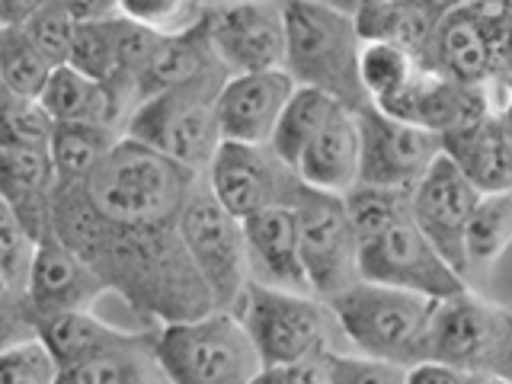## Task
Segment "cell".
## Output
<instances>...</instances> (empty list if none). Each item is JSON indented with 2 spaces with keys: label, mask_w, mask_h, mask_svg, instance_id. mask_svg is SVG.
I'll return each mask as SVG.
<instances>
[{
  "label": "cell",
  "mask_w": 512,
  "mask_h": 384,
  "mask_svg": "<svg viewBox=\"0 0 512 384\" xmlns=\"http://www.w3.org/2000/svg\"><path fill=\"white\" fill-rule=\"evenodd\" d=\"M205 4H186V0H119V13L125 20L141 23L160 36L183 32L202 20Z\"/></svg>",
  "instance_id": "74e56055"
},
{
  "label": "cell",
  "mask_w": 512,
  "mask_h": 384,
  "mask_svg": "<svg viewBox=\"0 0 512 384\" xmlns=\"http://www.w3.org/2000/svg\"><path fill=\"white\" fill-rule=\"evenodd\" d=\"M68 10L74 16V23H93V20H109V16L119 13V4L112 0H68Z\"/></svg>",
  "instance_id": "b9f144b4"
},
{
  "label": "cell",
  "mask_w": 512,
  "mask_h": 384,
  "mask_svg": "<svg viewBox=\"0 0 512 384\" xmlns=\"http://www.w3.org/2000/svg\"><path fill=\"white\" fill-rule=\"evenodd\" d=\"M135 330H119L100 320L93 311H74V314H52L36 320V336L52 352L58 368H71L103 349L125 343Z\"/></svg>",
  "instance_id": "484cf974"
},
{
  "label": "cell",
  "mask_w": 512,
  "mask_h": 384,
  "mask_svg": "<svg viewBox=\"0 0 512 384\" xmlns=\"http://www.w3.org/2000/svg\"><path fill=\"white\" fill-rule=\"evenodd\" d=\"M282 372H285V384H327L324 356H314V359L298 362L292 368H282Z\"/></svg>",
  "instance_id": "7bdbcfd3"
},
{
  "label": "cell",
  "mask_w": 512,
  "mask_h": 384,
  "mask_svg": "<svg viewBox=\"0 0 512 384\" xmlns=\"http://www.w3.org/2000/svg\"><path fill=\"white\" fill-rule=\"evenodd\" d=\"M16 100V96L7 90V84H4V77H0V109H4V106H10Z\"/></svg>",
  "instance_id": "f6af8a7d"
},
{
  "label": "cell",
  "mask_w": 512,
  "mask_h": 384,
  "mask_svg": "<svg viewBox=\"0 0 512 384\" xmlns=\"http://www.w3.org/2000/svg\"><path fill=\"white\" fill-rule=\"evenodd\" d=\"M298 240H301V263L308 272L311 295L330 301L343 295L346 288L362 282L359 276V237L352 231L343 196L317 192L311 186H298L295 199Z\"/></svg>",
  "instance_id": "30bf717a"
},
{
  "label": "cell",
  "mask_w": 512,
  "mask_h": 384,
  "mask_svg": "<svg viewBox=\"0 0 512 384\" xmlns=\"http://www.w3.org/2000/svg\"><path fill=\"white\" fill-rule=\"evenodd\" d=\"M55 122L39 100H13L0 109V148H39L48 151Z\"/></svg>",
  "instance_id": "d590c367"
},
{
  "label": "cell",
  "mask_w": 512,
  "mask_h": 384,
  "mask_svg": "<svg viewBox=\"0 0 512 384\" xmlns=\"http://www.w3.org/2000/svg\"><path fill=\"white\" fill-rule=\"evenodd\" d=\"M61 368L39 336L0 356V384H58Z\"/></svg>",
  "instance_id": "f35d334b"
},
{
  "label": "cell",
  "mask_w": 512,
  "mask_h": 384,
  "mask_svg": "<svg viewBox=\"0 0 512 384\" xmlns=\"http://www.w3.org/2000/svg\"><path fill=\"white\" fill-rule=\"evenodd\" d=\"M512 352V308L474 295L471 288L436 304L429 362L471 378H500Z\"/></svg>",
  "instance_id": "9c48e42d"
},
{
  "label": "cell",
  "mask_w": 512,
  "mask_h": 384,
  "mask_svg": "<svg viewBox=\"0 0 512 384\" xmlns=\"http://www.w3.org/2000/svg\"><path fill=\"white\" fill-rule=\"evenodd\" d=\"M474 384H509L503 378H474Z\"/></svg>",
  "instance_id": "7dc6e473"
},
{
  "label": "cell",
  "mask_w": 512,
  "mask_h": 384,
  "mask_svg": "<svg viewBox=\"0 0 512 384\" xmlns=\"http://www.w3.org/2000/svg\"><path fill=\"white\" fill-rule=\"evenodd\" d=\"M183 247L192 266L202 276L215 311H231L244 298L250 285V260H247V234L244 221L234 218L212 192L205 180L192 192L180 221H176Z\"/></svg>",
  "instance_id": "ba28073f"
},
{
  "label": "cell",
  "mask_w": 512,
  "mask_h": 384,
  "mask_svg": "<svg viewBox=\"0 0 512 384\" xmlns=\"http://www.w3.org/2000/svg\"><path fill=\"white\" fill-rule=\"evenodd\" d=\"M407 384H474V378L458 372V368H448L442 362H423V365L410 368Z\"/></svg>",
  "instance_id": "60d3db41"
},
{
  "label": "cell",
  "mask_w": 512,
  "mask_h": 384,
  "mask_svg": "<svg viewBox=\"0 0 512 384\" xmlns=\"http://www.w3.org/2000/svg\"><path fill=\"white\" fill-rule=\"evenodd\" d=\"M36 336V317L20 295H0V356Z\"/></svg>",
  "instance_id": "ab89813d"
},
{
  "label": "cell",
  "mask_w": 512,
  "mask_h": 384,
  "mask_svg": "<svg viewBox=\"0 0 512 384\" xmlns=\"http://www.w3.org/2000/svg\"><path fill=\"white\" fill-rule=\"evenodd\" d=\"M346 215L352 221V231L359 237V247L375 240L388 228H394L397 221L410 218V192L400 189H381V186H352L346 196Z\"/></svg>",
  "instance_id": "1f68e13d"
},
{
  "label": "cell",
  "mask_w": 512,
  "mask_h": 384,
  "mask_svg": "<svg viewBox=\"0 0 512 384\" xmlns=\"http://www.w3.org/2000/svg\"><path fill=\"white\" fill-rule=\"evenodd\" d=\"M58 384H170L154 356V330H135L125 343L61 368Z\"/></svg>",
  "instance_id": "cb8c5ba5"
},
{
  "label": "cell",
  "mask_w": 512,
  "mask_h": 384,
  "mask_svg": "<svg viewBox=\"0 0 512 384\" xmlns=\"http://www.w3.org/2000/svg\"><path fill=\"white\" fill-rule=\"evenodd\" d=\"M122 132L90 122H55L48 157H52L58 186H84L90 170L109 154Z\"/></svg>",
  "instance_id": "4316f807"
},
{
  "label": "cell",
  "mask_w": 512,
  "mask_h": 384,
  "mask_svg": "<svg viewBox=\"0 0 512 384\" xmlns=\"http://www.w3.org/2000/svg\"><path fill=\"white\" fill-rule=\"evenodd\" d=\"M231 74L212 64L180 87L141 100L122 125V135L205 176L221 148L218 93Z\"/></svg>",
  "instance_id": "277c9868"
},
{
  "label": "cell",
  "mask_w": 512,
  "mask_h": 384,
  "mask_svg": "<svg viewBox=\"0 0 512 384\" xmlns=\"http://www.w3.org/2000/svg\"><path fill=\"white\" fill-rule=\"evenodd\" d=\"M0 295H7V292H4V285H0Z\"/></svg>",
  "instance_id": "c3c4849f"
},
{
  "label": "cell",
  "mask_w": 512,
  "mask_h": 384,
  "mask_svg": "<svg viewBox=\"0 0 512 384\" xmlns=\"http://www.w3.org/2000/svg\"><path fill=\"white\" fill-rule=\"evenodd\" d=\"M500 378L512 384V352H509V362H506V368H503V375H500Z\"/></svg>",
  "instance_id": "bcb514c9"
},
{
  "label": "cell",
  "mask_w": 512,
  "mask_h": 384,
  "mask_svg": "<svg viewBox=\"0 0 512 384\" xmlns=\"http://www.w3.org/2000/svg\"><path fill=\"white\" fill-rule=\"evenodd\" d=\"M359 276L362 282L397 288L436 304L468 292V279L429 244L413 218L397 221L394 228L359 247Z\"/></svg>",
  "instance_id": "8fae6325"
},
{
  "label": "cell",
  "mask_w": 512,
  "mask_h": 384,
  "mask_svg": "<svg viewBox=\"0 0 512 384\" xmlns=\"http://www.w3.org/2000/svg\"><path fill=\"white\" fill-rule=\"evenodd\" d=\"M205 32L218 64L231 77L282 71L285 7L266 0L205 4Z\"/></svg>",
  "instance_id": "4fadbf2b"
},
{
  "label": "cell",
  "mask_w": 512,
  "mask_h": 384,
  "mask_svg": "<svg viewBox=\"0 0 512 384\" xmlns=\"http://www.w3.org/2000/svg\"><path fill=\"white\" fill-rule=\"evenodd\" d=\"M423 68L464 87H487L493 61L477 4H448L429 42Z\"/></svg>",
  "instance_id": "d6986e66"
},
{
  "label": "cell",
  "mask_w": 512,
  "mask_h": 384,
  "mask_svg": "<svg viewBox=\"0 0 512 384\" xmlns=\"http://www.w3.org/2000/svg\"><path fill=\"white\" fill-rule=\"evenodd\" d=\"M32 250H36V240L26 234L13 208L0 199V285H4L7 295L23 298Z\"/></svg>",
  "instance_id": "e575fe53"
},
{
  "label": "cell",
  "mask_w": 512,
  "mask_h": 384,
  "mask_svg": "<svg viewBox=\"0 0 512 384\" xmlns=\"http://www.w3.org/2000/svg\"><path fill=\"white\" fill-rule=\"evenodd\" d=\"M336 109H343L333 96L320 93V90H308V87H295L292 100L285 103L276 132L269 138V148L276 154L285 167H298L301 154L308 151V144L317 138V132L330 122V116Z\"/></svg>",
  "instance_id": "83f0119b"
},
{
  "label": "cell",
  "mask_w": 512,
  "mask_h": 384,
  "mask_svg": "<svg viewBox=\"0 0 512 384\" xmlns=\"http://www.w3.org/2000/svg\"><path fill=\"white\" fill-rule=\"evenodd\" d=\"M442 154L448 160H455V167L468 176L480 192L512 189V157L503 141V128L496 112L471 128L445 135Z\"/></svg>",
  "instance_id": "603a6c76"
},
{
  "label": "cell",
  "mask_w": 512,
  "mask_h": 384,
  "mask_svg": "<svg viewBox=\"0 0 512 384\" xmlns=\"http://www.w3.org/2000/svg\"><path fill=\"white\" fill-rule=\"evenodd\" d=\"M116 42H119V13L109 16V20L77 23L68 68L96 80V84H112V77H116Z\"/></svg>",
  "instance_id": "d6a6232c"
},
{
  "label": "cell",
  "mask_w": 512,
  "mask_h": 384,
  "mask_svg": "<svg viewBox=\"0 0 512 384\" xmlns=\"http://www.w3.org/2000/svg\"><path fill=\"white\" fill-rule=\"evenodd\" d=\"M208 192L240 221L276 205H292L301 180L292 167L272 154L269 144L221 141L218 154L205 170Z\"/></svg>",
  "instance_id": "7c38bea8"
},
{
  "label": "cell",
  "mask_w": 512,
  "mask_h": 384,
  "mask_svg": "<svg viewBox=\"0 0 512 384\" xmlns=\"http://www.w3.org/2000/svg\"><path fill=\"white\" fill-rule=\"evenodd\" d=\"M52 71L23 26H0V77L16 100H39Z\"/></svg>",
  "instance_id": "4dcf8cb0"
},
{
  "label": "cell",
  "mask_w": 512,
  "mask_h": 384,
  "mask_svg": "<svg viewBox=\"0 0 512 384\" xmlns=\"http://www.w3.org/2000/svg\"><path fill=\"white\" fill-rule=\"evenodd\" d=\"M52 237L93 266L112 295H122L157 327L183 324L215 311L212 295L176 234V224H112L90 205L84 186H55Z\"/></svg>",
  "instance_id": "6da1fadb"
},
{
  "label": "cell",
  "mask_w": 512,
  "mask_h": 384,
  "mask_svg": "<svg viewBox=\"0 0 512 384\" xmlns=\"http://www.w3.org/2000/svg\"><path fill=\"white\" fill-rule=\"evenodd\" d=\"M480 192L468 176H464L455 160L445 154L436 157V164L410 192V218L420 228L429 244L436 247L461 276H468V260H464V234L468 221L480 202Z\"/></svg>",
  "instance_id": "9a60e30c"
},
{
  "label": "cell",
  "mask_w": 512,
  "mask_h": 384,
  "mask_svg": "<svg viewBox=\"0 0 512 384\" xmlns=\"http://www.w3.org/2000/svg\"><path fill=\"white\" fill-rule=\"evenodd\" d=\"M234 317L244 324L263 368H292L333 349V314L314 295L279 292V288L250 282Z\"/></svg>",
  "instance_id": "52a82bcc"
},
{
  "label": "cell",
  "mask_w": 512,
  "mask_h": 384,
  "mask_svg": "<svg viewBox=\"0 0 512 384\" xmlns=\"http://www.w3.org/2000/svg\"><path fill=\"white\" fill-rule=\"evenodd\" d=\"M74 16L68 10V0H42L32 10V16L23 23V32L29 42L39 48V55L52 64V68H64L71 58L74 45Z\"/></svg>",
  "instance_id": "836d02e7"
},
{
  "label": "cell",
  "mask_w": 512,
  "mask_h": 384,
  "mask_svg": "<svg viewBox=\"0 0 512 384\" xmlns=\"http://www.w3.org/2000/svg\"><path fill=\"white\" fill-rule=\"evenodd\" d=\"M106 292L109 288L96 276V269L64 247L58 237H45L32 250L23 301L36 320L52 314L93 311V304Z\"/></svg>",
  "instance_id": "2e32d148"
},
{
  "label": "cell",
  "mask_w": 512,
  "mask_h": 384,
  "mask_svg": "<svg viewBox=\"0 0 512 384\" xmlns=\"http://www.w3.org/2000/svg\"><path fill=\"white\" fill-rule=\"evenodd\" d=\"M247 384H285V372L282 368H263V372L250 378Z\"/></svg>",
  "instance_id": "ee69618b"
},
{
  "label": "cell",
  "mask_w": 512,
  "mask_h": 384,
  "mask_svg": "<svg viewBox=\"0 0 512 384\" xmlns=\"http://www.w3.org/2000/svg\"><path fill=\"white\" fill-rule=\"evenodd\" d=\"M295 84L285 71L237 74L224 80L218 93L221 141L231 144H269Z\"/></svg>",
  "instance_id": "e0dca14e"
},
{
  "label": "cell",
  "mask_w": 512,
  "mask_h": 384,
  "mask_svg": "<svg viewBox=\"0 0 512 384\" xmlns=\"http://www.w3.org/2000/svg\"><path fill=\"white\" fill-rule=\"evenodd\" d=\"M359 138H362V164L359 183L413 192V186L423 180L426 170L436 164L442 154V138L416 128L407 122H397L384 116L375 106H365L356 112Z\"/></svg>",
  "instance_id": "5bb4252c"
},
{
  "label": "cell",
  "mask_w": 512,
  "mask_h": 384,
  "mask_svg": "<svg viewBox=\"0 0 512 384\" xmlns=\"http://www.w3.org/2000/svg\"><path fill=\"white\" fill-rule=\"evenodd\" d=\"M154 356L170 384H247L263 372L244 324L231 311L154 327Z\"/></svg>",
  "instance_id": "8992f818"
},
{
  "label": "cell",
  "mask_w": 512,
  "mask_h": 384,
  "mask_svg": "<svg viewBox=\"0 0 512 384\" xmlns=\"http://www.w3.org/2000/svg\"><path fill=\"white\" fill-rule=\"evenodd\" d=\"M359 164H362L359 119L356 112L343 106L333 112L330 122L308 144V151L301 154L295 176L317 192L346 196L352 186H359Z\"/></svg>",
  "instance_id": "44dd1931"
},
{
  "label": "cell",
  "mask_w": 512,
  "mask_h": 384,
  "mask_svg": "<svg viewBox=\"0 0 512 384\" xmlns=\"http://www.w3.org/2000/svg\"><path fill=\"white\" fill-rule=\"evenodd\" d=\"M285 61L282 71L295 87L333 96L359 112L368 96L359 80L362 39L352 13L324 0H285Z\"/></svg>",
  "instance_id": "3957f363"
},
{
  "label": "cell",
  "mask_w": 512,
  "mask_h": 384,
  "mask_svg": "<svg viewBox=\"0 0 512 384\" xmlns=\"http://www.w3.org/2000/svg\"><path fill=\"white\" fill-rule=\"evenodd\" d=\"M212 64H218V58L212 52V42H208L205 10H202L199 23H192L183 32H173V36H164V42H160L157 55L151 61V68L144 71V77L138 80L135 106L154 93H164L170 87H180V84H186V80L199 77L205 68H212Z\"/></svg>",
  "instance_id": "d4e9b609"
},
{
  "label": "cell",
  "mask_w": 512,
  "mask_h": 384,
  "mask_svg": "<svg viewBox=\"0 0 512 384\" xmlns=\"http://www.w3.org/2000/svg\"><path fill=\"white\" fill-rule=\"evenodd\" d=\"M39 103L52 116V122H90V125L116 128V132H122L128 112H132L125 96H119L106 84H96V80L77 74L68 64L52 71Z\"/></svg>",
  "instance_id": "7402d4cb"
},
{
  "label": "cell",
  "mask_w": 512,
  "mask_h": 384,
  "mask_svg": "<svg viewBox=\"0 0 512 384\" xmlns=\"http://www.w3.org/2000/svg\"><path fill=\"white\" fill-rule=\"evenodd\" d=\"M327 308L356 356L381 359L400 368L429 362L436 301L372 282H356L343 295L330 298Z\"/></svg>",
  "instance_id": "5b68a950"
},
{
  "label": "cell",
  "mask_w": 512,
  "mask_h": 384,
  "mask_svg": "<svg viewBox=\"0 0 512 384\" xmlns=\"http://www.w3.org/2000/svg\"><path fill=\"white\" fill-rule=\"evenodd\" d=\"M250 282L279 292L311 295L308 272L301 263L298 218L292 205H276L244 221Z\"/></svg>",
  "instance_id": "ac0fdd59"
},
{
  "label": "cell",
  "mask_w": 512,
  "mask_h": 384,
  "mask_svg": "<svg viewBox=\"0 0 512 384\" xmlns=\"http://www.w3.org/2000/svg\"><path fill=\"white\" fill-rule=\"evenodd\" d=\"M324 372H327V384H407L410 368L356 356V352L327 349Z\"/></svg>",
  "instance_id": "8d00e7d4"
},
{
  "label": "cell",
  "mask_w": 512,
  "mask_h": 384,
  "mask_svg": "<svg viewBox=\"0 0 512 384\" xmlns=\"http://www.w3.org/2000/svg\"><path fill=\"white\" fill-rule=\"evenodd\" d=\"M416 74H420V64L404 48H397L391 42H362L359 80L368 96V106L384 109L410 87V80Z\"/></svg>",
  "instance_id": "f546056e"
},
{
  "label": "cell",
  "mask_w": 512,
  "mask_h": 384,
  "mask_svg": "<svg viewBox=\"0 0 512 384\" xmlns=\"http://www.w3.org/2000/svg\"><path fill=\"white\" fill-rule=\"evenodd\" d=\"M512 247V189L484 192L464 234V260L468 272L493 266Z\"/></svg>",
  "instance_id": "f1b7e54d"
},
{
  "label": "cell",
  "mask_w": 512,
  "mask_h": 384,
  "mask_svg": "<svg viewBox=\"0 0 512 384\" xmlns=\"http://www.w3.org/2000/svg\"><path fill=\"white\" fill-rule=\"evenodd\" d=\"M55 167L48 151L39 148H0V199L20 218L26 234L36 240L52 237Z\"/></svg>",
  "instance_id": "ffe728a7"
},
{
  "label": "cell",
  "mask_w": 512,
  "mask_h": 384,
  "mask_svg": "<svg viewBox=\"0 0 512 384\" xmlns=\"http://www.w3.org/2000/svg\"><path fill=\"white\" fill-rule=\"evenodd\" d=\"M205 176L157 154L132 138H119L84 180V196L112 224L167 228L183 215Z\"/></svg>",
  "instance_id": "7a4b0ae2"
}]
</instances>
